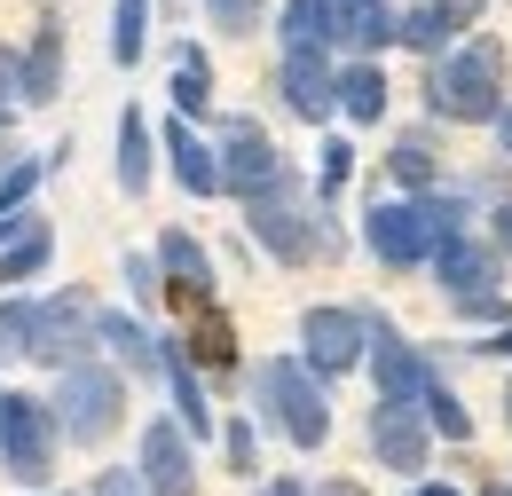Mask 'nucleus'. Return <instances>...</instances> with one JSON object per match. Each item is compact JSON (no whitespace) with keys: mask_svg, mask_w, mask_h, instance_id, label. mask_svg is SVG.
<instances>
[{"mask_svg":"<svg viewBox=\"0 0 512 496\" xmlns=\"http://www.w3.org/2000/svg\"><path fill=\"white\" fill-rule=\"evenodd\" d=\"M426 111L449 126H497L505 119V56L497 40H457L434 71H426Z\"/></svg>","mask_w":512,"mask_h":496,"instance_id":"1","label":"nucleus"},{"mask_svg":"<svg viewBox=\"0 0 512 496\" xmlns=\"http://www.w3.org/2000/svg\"><path fill=\"white\" fill-rule=\"evenodd\" d=\"M465 229L457 197H386L363 213V245L379 252L386 268H434V252Z\"/></svg>","mask_w":512,"mask_h":496,"instance_id":"2","label":"nucleus"},{"mask_svg":"<svg viewBox=\"0 0 512 496\" xmlns=\"http://www.w3.org/2000/svg\"><path fill=\"white\" fill-rule=\"evenodd\" d=\"M253 394L268 410V426L292 441V449H323L331 441V402H323V378L300 363V355H276L253 371Z\"/></svg>","mask_w":512,"mask_h":496,"instance_id":"3","label":"nucleus"},{"mask_svg":"<svg viewBox=\"0 0 512 496\" xmlns=\"http://www.w3.org/2000/svg\"><path fill=\"white\" fill-rule=\"evenodd\" d=\"M56 426H64L71 441H87V449H103V441L119 434V418H127V378L119 371H103L95 355L87 363H71L64 378H56Z\"/></svg>","mask_w":512,"mask_h":496,"instance_id":"4","label":"nucleus"},{"mask_svg":"<svg viewBox=\"0 0 512 496\" xmlns=\"http://www.w3.org/2000/svg\"><path fill=\"white\" fill-rule=\"evenodd\" d=\"M56 441H64V426H56V410L40 394H0V465H8L16 489H48Z\"/></svg>","mask_w":512,"mask_h":496,"instance_id":"5","label":"nucleus"},{"mask_svg":"<svg viewBox=\"0 0 512 496\" xmlns=\"http://www.w3.org/2000/svg\"><path fill=\"white\" fill-rule=\"evenodd\" d=\"M245 221H253L260 252H268V260H284V268L316 260V245H323V213L300 197V182H292V174L268 189V197H253V205H245Z\"/></svg>","mask_w":512,"mask_h":496,"instance_id":"6","label":"nucleus"},{"mask_svg":"<svg viewBox=\"0 0 512 496\" xmlns=\"http://www.w3.org/2000/svg\"><path fill=\"white\" fill-rule=\"evenodd\" d=\"M213 158H221V189H229V197H245V205L284 182V150L268 142V126H260V119H229Z\"/></svg>","mask_w":512,"mask_h":496,"instance_id":"7","label":"nucleus"},{"mask_svg":"<svg viewBox=\"0 0 512 496\" xmlns=\"http://www.w3.org/2000/svg\"><path fill=\"white\" fill-rule=\"evenodd\" d=\"M95 323H103V308H95L87 292H48V300H40V323H32V363H56V371L87 363Z\"/></svg>","mask_w":512,"mask_h":496,"instance_id":"8","label":"nucleus"},{"mask_svg":"<svg viewBox=\"0 0 512 496\" xmlns=\"http://www.w3.org/2000/svg\"><path fill=\"white\" fill-rule=\"evenodd\" d=\"M363 355H371V331H363L355 308H308L300 315V363L316 378H347Z\"/></svg>","mask_w":512,"mask_h":496,"instance_id":"9","label":"nucleus"},{"mask_svg":"<svg viewBox=\"0 0 512 496\" xmlns=\"http://www.w3.org/2000/svg\"><path fill=\"white\" fill-rule=\"evenodd\" d=\"M363 331H371V355H363V363H371V378H379V402H418L426 378H434V363H426L386 315H363Z\"/></svg>","mask_w":512,"mask_h":496,"instance_id":"10","label":"nucleus"},{"mask_svg":"<svg viewBox=\"0 0 512 496\" xmlns=\"http://www.w3.org/2000/svg\"><path fill=\"white\" fill-rule=\"evenodd\" d=\"M473 16H481V0H410L402 16H394V40L410 48V56L442 63L457 48V32H473Z\"/></svg>","mask_w":512,"mask_h":496,"instance_id":"11","label":"nucleus"},{"mask_svg":"<svg viewBox=\"0 0 512 496\" xmlns=\"http://www.w3.org/2000/svg\"><path fill=\"white\" fill-rule=\"evenodd\" d=\"M142 496H197V457H190V434L150 418L142 426V465H134Z\"/></svg>","mask_w":512,"mask_h":496,"instance_id":"12","label":"nucleus"},{"mask_svg":"<svg viewBox=\"0 0 512 496\" xmlns=\"http://www.w3.org/2000/svg\"><path fill=\"white\" fill-rule=\"evenodd\" d=\"M434 276H442L449 300H497V284H505V252L481 245L473 229H457V237L434 252Z\"/></svg>","mask_w":512,"mask_h":496,"instance_id":"13","label":"nucleus"},{"mask_svg":"<svg viewBox=\"0 0 512 496\" xmlns=\"http://www.w3.org/2000/svg\"><path fill=\"white\" fill-rule=\"evenodd\" d=\"M371 449H379L386 473H426V457H434L426 410H418V402H379V410H371Z\"/></svg>","mask_w":512,"mask_h":496,"instance_id":"14","label":"nucleus"},{"mask_svg":"<svg viewBox=\"0 0 512 496\" xmlns=\"http://www.w3.org/2000/svg\"><path fill=\"white\" fill-rule=\"evenodd\" d=\"M276 95H284V111L292 119L323 126L331 111H339V71L323 56H284V71H276Z\"/></svg>","mask_w":512,"mask_h":496,"instance_id":"15","label":"nucleus"},{"mask_svg":"<svg viewBox=\"0 0 512 496\" xmlns=\"http://www.w3.org/2000/svg\"><path fill=\"white\" fill-rule=\"evenodd\" d=\"M150 260H158V276H174L182 308H205V300H213V260H205V245H197L190 229H166Z\"/></svg>","mask_w":512,"mask_h":496,"instance_id":"16","label":"nucleus"},{"mask_svg":"<svg viewBox=\"0 0 512 496\" xmlns=\"http://www.w3.org/2000/svg\"><path fill=\"white\" fill-rule=\"evenodd\" d=\"M394 40V0H331V48H355V63H371V48Z\"/></svg>","mask_w":512,"mask_h":496,"instance_id":"17","label":"nucleus"},{"mask_svg":"<svg viewBox=\"0 0 512 496\" xmlns=\"http://www.w3.org/2000/svg\"><path fill=\"white\" fill-rule=\"evenodd\" d=\"M158 378L174 386V426H182L190 441H205V434H213V410H205V386H197L190 355H182L174 339H158Z\"/></svg>","mask_w":512,"mask_h":496,"instance_id":"18","label":"nucleus"},{"mask_svg":"<svg viewBox=\"0 0 512 496\" xmlns=\"http://www.w3.org/2000/svg\"><path fill=\"white\" fill-rule=\"evenodd\" d=\"M56 95H64V24L48 16L24 48V103H56Z\"/></svg>","mask_w":512,"mask_h":496,"instance_id":"19","label":"nucleus"},{"mask_svg":"<svg viewBox=\"0 0 512 496\" xmlns=\"http://www.w3.org/2000/svg\"><path fill=\"white\" fill-rule=\"evenodd\" d=\"M166 158H174V182L190 189V197H221V158L190 134V119L166 126Z\"/></svg>","mask_w":512,"mask_h":496,"instance_id":"20","label":"nucleus"},{"mask_svg":"<svg viewBox=\"0 0 512 496\" xmlns=\"http://www.w3.org/2000/svg\"><path fill=\"white\" fill-rule=\"evenodd\" d=\"M95 347H111V355H119V371H142V378L158 371V339H150L134 315H111V308H103V323H95Z\"/></svg>","mask_w":512,"mask_h":496,"instance_id":"21","label":"nucleus"},{"mask_svg":"<svg viewBox=\"0 0 512 496\" xmlns=\"http://www.w3.org/2000/svg\"><path fill=\"white\" fill-rule=\"evenodd\" d=\"M284 56H323L331 48V0H284Z\"/></svg>","mask_w":512,"mask_h":496,"instance_id":"22","label":"nucleus"},{"mask_svg":"<svg viewBox=\"0 0 512 496\" xmlns=\"http://www.w3.org/2000/svg\"><path fill=\"white\" fill-rule=\"evenodd\" d=\"M339 111H347L355 126L386 119V71L379 63H347V71H339Z\"/></svg>","mask_w":512,"mask_h":496,"instance_id":"23","label":"nucleus"},{"mask_svg":"<svg viewBox=\"0 0 512 496\" xmlns=\"http://www.w3.org/2000/svg\"><path fill=\"white\" fill-rule=\"evenodd\" d=\"M119 189H127V197H142V189H150V119H142V111H119Z\"/></svg>","mask_w":512,"mask_h":496,"instance_id":"24","label":"nucleus"},{"mask_svg":"<svg viewBox=\"0 0 512 496\" xmlns=\"http://www.w3.org/2000/svg\"><path fill=\"white\" fill-rule=\"evenodd\" d=\"M48 260H56V229H48L40 213H32V229H24L16 245L0 252V284H32V276H40Z\"/></svg>","mask_w":512,"mask_h":496,"instance_id":"25","label":"nucleus"},{"mask_svg":"<svg viewBox=\"0 0 512 496\" xmlns=\"http://www.w3.org/2000/svg\"><path fill=\"white\" fill-rule=\"evenodd\" d=\"M40 174H48V158H24V166H16L8 182H0V252L16 245L24 229H32V213H24V197L40 189Z\"/></svg>","mask_w":512,"mask_h":496,"instance_id":"26","label":"nucleus"},{"mask_svg":"<svg viewBox=\"0 0 512 496\" xmlns=\"http://www.w3.org/2000/svg\"><path fill=\"white\" fill-rule=\"evenodd\" d=\"M418 410H426V426H434V441H473V410L449 394V378L434 371L426 378V394H418Z\"/></svg>","mask_w":512,"mask_h":496,"instance_id":"27","label":"nucleus"},{"mask_svg":"<svg viewBox=\"0 0 512 496\" xmlns=\"http://www.w3.org/2000/svg\"><path fill=\"white\" fill-rule=\"evenodd\" d=\"M386 166H394V182H402V189H418V197H426V189H434V134H418V126H410V134H394Z\"/></svg>","mask_w":512,"mask_h":496,"instance_id":"28","label":"nucleus"},{"mask_svg":"<svg viewBox=\"0 0 512 496\" xmlns=\"http://www.w3.org/2000/svg\"><path fill=\"white\" fill-rule=\"evenodd\" d=\"M174 111H182V119L213 111V63H205V48H182V56H174Z\"/></svg>","mask_w":512,"mask_h":496,"instance_id":"29","label":"nucleus"},{"mask_svg":"<svg viewBox=\"0 0 512 496\" xmlns=\"http://www.w3.org/2000/svg\"><path fill=\"white\" fill-rule=\"evenodd\" d=\"M142 40H150V0H119V16H111V63H142Z\"/></svg>","mask_w":512,"mask_h":496,"instance_id":"30","label":"nucleus"},{"mask_svg":"<svg viewBox=\"0 0 512 496\" xmlns=\"http://www.w3.org/2000/svg\"><path fill=\"white\" fill-rule=\"evenodd\" d=\"M32 323L40 300H0V355H32Z\"/></svg>","mask_w":512,"mask_h":496,"instance_id":"31","label":"nucleus"},{"mask_svg":"<svg viewBox=\"0 0 512 496\" xmlns=\"http://www.w3.org/2000/svg\"><path fill=\"white\" fill-rule=\"evenodd\" d=\"M205 16H213V32H229V40L260 32V0H205Z\"/></svg>","mask_w":512,"mask_h":496,"instance_id":"32","label":"nucleus"},{"mask_svg":"<svg viewBox=\"0 0 512 496\" xmlns=\"http://www.w3.org/2000/svg\"><path fill=\"white\" fill-rule=\"evenodd\" d=\"M221 457H229V473H245V481L260 473V441H253V426H245V418H229V434H221Z\"/></svg>","mask_w":512,"mask_h":496,"instance_id":"33","label":"nucleus"},{"mask_svg":"<svg viewBox=\"0 0 512 496\" xmlns=\"http://www.w3.org/2000/svg\"><path fill=\"white\" fill-rule=\"evenodd\" d=\"M347 174H355V142H323V174H316V189H323V205L347 189Z\"/></svg>","mask_w":512,"mask_h":496,"instance_id":"34","label":"nucleus"},{"mask_svg":"<svg viewBox=\"0 0 512 496\" xmlns=\"http://www.w3.org/2000/svg\"><path fill=\"white\" fill-rule=\"evenodd\" d=\"M127 284H134V300H158V260L134 252V260H127Z\"/></svg>","mask_w":512,"mask_h":496,"instance_id":"35","label":"nucleus"},{"mask_svg":"<svg viewBox=\"0 0 512 496\" xmlns=\"http://www.w3.org/2000/svg\"><path fill=\"white\" fill-rule=\"evenodd\" d=\"M0 95H24V56L0 48Z\"/></svg>","mask_w":512,"mask_h":496,"instance_id":"36","label":"nucleus"},{"mask_svg":"<svg viewBox=\"0 0 512 496\" xmlns=\"http://www.w3.org/2000/svg\"><path fill=\"white\" fill-rule=\"evenodd\" d=\"M95 496H142V481H134V473H103V481H95Z\"/></svg>","mask_w":512,"mask_h":496,"instance_id":"37","label":"nucleus"},{"mask_svg":"<svg viewBox=\"0 0 512 496\" xmlns=\"http://www.w3.org/2000/svg\"><path fill=\"white\" fill-rule=\"evenodd\" d=\"M473 355H497V363H512V331H497V339H481Z\"/></svg>","mask_w":512,"mask_h":496,"instance_id":"38","label":"nucleus"},{"mask_svg":"<svg viewBox=\"0 0 512 496\" xmlns=\"http://www.w3.org/2000/svg\"><path fill=\"white\" fill-rule=\"evenodd\" d=\"M497 252H512V205L497 213Z\"/></svg>","mask_w":512,"mask_h":496,"instance_id":"39","label":"nucleus"},{"mask_svg":"<svg viewBox=\"0 0 512 496\" xmlns=\"http://www.w3.org/2000/svg\"><path fill=\"white\" fill-rule=\"evenodd\" d=\"M260 496H308V489H300V481H268Z\"/></svg>","mask_w":512,"mask_h":496,"instance_id":"40","label":"nucleus"},{"mask_svg":"<svg viewBox=\"0 0 512 496\" xmlns=\"http://www.w3.org/2000/svg\"><path fill=\"white\" fill-rule=\"evenodd\" d=\"M497 142H505V158H512V111H505V119H497Z\"/></svg>","mask_w":512,"mask_h":496,"instance_id":"41","label":"nucleus"},{"mask_svg":"<svg viewBox=\"0 0 512 496\" xmlns=\"http://www.w3.org/2000/svg\"><path fill=\"white\" fill-rule=\"evenodd\" d=\"M481 496H512V481H489V489H481Z\"/></svg>","mask_w":512,"mask_h":496,"instance_id":"42","label":"nucleus"},{"mask_svg":"<svg viewBox=\"0 0 512 496\" xmlns=\"http://www.w3.org/2000/svg\"><path fill=\"white\" fill-rule=\"evenodd\" d=\"M418 496H457V489H442V481H426V489H418Z\"/></svg>","mask_w":512,"mask_h":496,"instance_id":"43","label":"nucleus"},{"mask_svg":"<svg viewBox=\"0 0 512 496\" xmlns=\"http://www.w3.org/2000/svg\"><path fill=\"white\" fill-rule=\"evenodd\" d=\"M323 496H363V489H323Z\"/></svg>","mask_w":512,"mask_h":496,"instance_id":"44","label":"nucleus"},{"mask_svg":"<svg viewBox=\"0 0 512 496\" xmlns=\"http://www.w3.org/2000/svg\"><path fill=\"white\" fill-rule=\"evenodd\" d=\"M505 418H512V386H505Z\"/></svg>","mask_w":512,"mask_h":496,"instance_id":"45","label":"nucleus"},{"mask_svg":"<svg viewBox=\"0 0 512 496\" xmlns=\"http://www.w3.org/2000/svg\"><path fill=\"white\" fill-rule=\"evenodd\" d=\"M0 126H8V103H0Z\"/></svg>","mask_w":512,"mask_h":496,"instance_id":"46","label":"nucleus"}]
</instances>
